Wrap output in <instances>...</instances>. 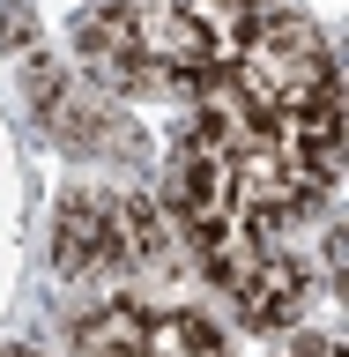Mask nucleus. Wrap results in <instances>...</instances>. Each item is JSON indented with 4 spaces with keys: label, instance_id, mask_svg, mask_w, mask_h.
<instances>
[{
    "label": "nucleus",
    "instance_id": "obj_3",
    "mask_svg": "<svg viewBox=\"0 0 349 357\" xmlns=\"http://www.w3.org/2000/svg\"><path fill=\"white\" fill-rule=\"evenodd\" d=\"M178 223L141 194L111 186H75L52 216V261L75 283H111V275H171L178 268Z\"/></svg>",
    "mask_w": 349,
    "mask_h": 357
},
{
    "label": "nucleus",
    "instance_id": "obj_4",
    "mask_svg": "<svg viewBox=\"0 0 349 357\" xmlns=\"http://www.w3.org/2000/svg\"><path fill=\"white\" fill-rule=\"evenodd\" d=\"M75 357H231V342L186 305L111 298L75 320Z\"/></svg>",
    "mask_w": 349,
    "mask_h": 357
},
{
    "label": "nucleus",
    "instance_id": "obj_1",
    "mask_svg": "<svg viewBox=\"0 0 349 357\" xmlns=\"http://www.w3.org/2000/svg\"><path fill=\"white\" fill-rule=\"evenodd\" d=\"M342 178V105L267 112L208 82L171 149V208L194 261L238 305L245 328H297L312 305V268L290 223L327 208Z\"/></svg>",
    "mask_w": 349,
    "mask_h": 357
},
{
    "label": "nucleus",
    "instance_id": "obj_6",
    "mask_svg": "<svg viewBox=\"0 0 349 357\" xmlns=\"http://www.w3.org/2000/svg\"><path fill=\"white\" fill-rule=\"evenodd\" d=\"M22 38H30V22H22L15 8H8V15H0V45H22Z\"/></svg>",
    "mask_w": 349,
    "mask_h": 357
},
{
    "label": "nucleus",
    "instance_id": "obj_2",
    "mask_svg": "<svg viewBox=\"0 0 349 357\" xmlns=\"http://www.w3.org/2000/svg\"><path fill=\"white\" fill-rule=\"evenodd\" d=\"M261 0H97L75 15V60L119 97H201L238 60Z\"/></svg>",
    "mask_w": 349,
    "mask_h": 357
},
{
    "label": "nucleus",
    "instance_id": "obj_5",
    "mask_svg": "<svg viewBox=\"0 0 349 357\" xmlns=\"http://www.w3.org/2000/svg\"><path fill=\"white\" fill-rule=\"evenodd\" d=\"M30 97H38L52 142H67V149H82V156H127V149H134V134L119 127V112H111L97 89H82L67 67L52 75L45 52H30Z\"/></svg>",
    "mask_w": 349,
    "mask_h": 357
},
{
    "label": "nucleus",
    "instance_id": "obj_7",
    "mask_svg": "<svg viewBox=\"0 0 349 357\" xmlns=\"http://www.w3.org/2000/svg\"><path fill=\"white\" fill-rule=\"evenodd\" d=\"M290 357H342V350H334V342H297Z\"/></svg>",
    "mask_w": 349,
    "mask_h": 357
},
{
    "label": "nucleus",
    "instance_id": "obj_8",
    "mask_svg": "<svg viewBox=\"0 0 349 357\" xmlns=\"http://www.w3.org/2000/svg\"><path fill=\"white\" fill-rule=\"evenodd\" d=\"M0 357H38V350H0Z\"/></svg>",
    "mask_w": 349,
    "mask_h": 357
}]
</instances>
